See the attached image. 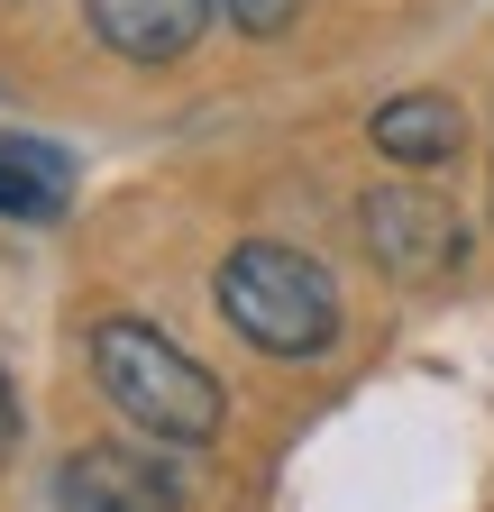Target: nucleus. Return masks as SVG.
Segmentation results:
<instances>
[{
	"mask_svg": "<svg viewBox=\"0 0 494 512\" xmlns=\"http://www.w3.org/2000/svg\"><path fill=\"white\" fill-rule=\"evenodd\" d=\"M211 293H220V320L266 357H321L339 339V284L302 247H275V238L229 247Z\"/></svg>",
	"mask_w": 494,
	"mask_h": 512,
	"instance_id": "f257e3e1",
	"label": "nucleus"
},
{
	"mask_svg": "<svg viewBox=\"0 0 494 512\" xmlns=\"http://www.w3.org/2000/svg\"><path fill=\"white\" fill-rule=\"evenodd\" d=\"M92 375H101V394L156 439H211L220 430L211 366H193L165 330H147V320H101L92 330Z\"/></svg>",
	"mask_w": 494,
	"mask_h": 512,
	"instance_id": "f03ea898",
	"label": "nucleus"
},
{
	"mask_svg": "<svg viewBox=\"0 0 494 512\" xmlns=\"http://www.w3.org/2000/svg\"><path fill=\"white\" fill-rule=\"evenodd\" d=\"M366 247H376L385 275L421 284V275H449V266H458L467 229H458V211L440 202V192H421V183H376V192H366Z\"/></svg>",
	"mask_w": 494,
	"mask_h": 512,
	"instance_id": "7ed1b4c3",
	"label": "nucleus"
},
{
	"mask_svg": "<svg viewBox=\"0 0 494 512\" xmlns=\"http://www.w3.org/2000/svg\"><path fill=\"white\" fill-rule=\"evenodd\" d=\"M65 512H174V476L138 448H74L65 476H55Z\"/></svg>",
	"mask_w": 494,
	"mask_h": 512,
	"instance_id": "20e7f679",
	"label": "nucleus"
},
{
	"mask_svg": "<svg viewBox=\"0 0 494 512\" xmlns=\"http://www.w3.org/2000/svg\"><path fill=\"white\" fill-rule=\"evenodd\" d=\"M83 10H92V37L129 64H174L211 28V0H83Z\"/></svg>",
	"mask_w": 494,
	"mask_h": 512,
	"instance_id": "39448f33",
	"label": "nucleus"
},
{
	"mask_svg": "<svg viewBox=\"0 0 494 512\" xmlns=\"http://www.w3.org/2000/svg\"><path fill=\"white\" fill-rule=\"evenodd\" d=\"M366 128H376V147H385L394 165H449V156L467 147V119H458L449 92H394Z\"/></svg>",
	"mask_w": 494,
	"mask_h": 512,
	"instance_id": "423d86ee",
	"label": "nucleus"
},
{
	"mask_svg": "<svg viewBox=\"0 0 494 512\" xmlns=\"http://www.w3.org/2000/svg\"><path fill=\"white\" fill-rule=\"evenodd\" d=\"M0 211L10 220H55L65 211V156L28 147V138H0Z\"/></svg>",
	"mask_w": 494,
	"mask_h": 512,
	"instance_id": "0eeeda50",
	"label": "nucleus"
},
{
	"mask_svg": "<svg viewBox=\"0 0 494 512\" xmlns=\"http://www.w3.org/2000/svg\"><path fill=\"white\" fill-rule=\"evenodd\" d=\"M220 10L247 28V37H284L293 28V10H302V0H220Z\"/></svg>",
	"mask_w": 494,
	"mask_h": 512,
	"instance_id": "6e6552de",
	"label": "nucleus"
},
{
	"mask_svg": "<svg viewBox=\"0 0 494 512\" xmlns=\"http://www.w3.org/2000/svg\"><path fill=\"white\" fill-rule=\"evenodd\" d=\"M19 448V394H10V366H0V458Z\"/></svg>",
	"mask_w": 494,
	"mask_h": 512,
	"instance_id": "1a4fd4ad",
	"label": "nucleus"
}]
</instances>
